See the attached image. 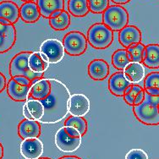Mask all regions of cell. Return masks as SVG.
Instances as JSON below:
<instances>
[{
  "instance_id": "obj_41",
  "label": "cell",
  "mask_w": 159,
  "mask_h": 159,
  "mask_svg": "<svg viewBox=\"0 0 159 159\" xmlns=\"http://www.w3.org/2000/svg\"><path fill=\"white\" fill-rule=\"evenodd\" d=\"M3 147L2 144L0 143V159L3 158Z\"/></svg>"
},
{
  "instance_id": "obj_8",
  "label": "cell",
  "mask_w": 159,
  "mask_h": 159,
  "mask_svg": "<svg viewBox=\"0 0 159 159\" xmlns=\"http://www.w3.org/2000/svg\"><path fill=\"white\" fill-rule=\"evenodd\" d=\"M56 147L63 152H74L79 149L81 145V136H74L70 135L64 126L56 132L55 138Z\"/></svg>"
},
{
  "instance_id": "obj_29",
  "label": "cell",
  "mask_w": 159,
  "mask_h": 159,
  "mask_svg": "<svg viewBox=\"0 0 159 159\" xmlns=\"http://www.w3.org/2000/svg\"><path fill=\"white\" fill-rule=\"evenodd\" d=\"M64 126H70L76 129L81 135H84L87 131V123L83 117L72 116L69 117L64 123Z\"/></svg>"
},
{
  "instance_id": "obj_12",
  "label": "cell",
  "mask_w": 159,
  "mask_h": 159,
  "mask_svg": "<svg viewBox=\"0 0 159 159\" xmlns=\"http://www.w3.org/2000/svg\"><path fill=\"white\" fill-rule=\"evenodd\" d=\"M19 136L22 140L38 138L41 135V125L38 121L25 119L18 125Z\"/></svg>"
},
{
  "instance_id": "obj_26",
  "label": "cell",
  "mask_w": 159,
  "mask_h": 159,
  "mask_svg": "<svg viewBox=\"0 0 159 159\" xmlns=\"http://www.w3.org/2000/svg\"><path fill=\"white\" fill-rule=\"evenodd\" d=\"M144 90L154 97L159 96V72H152L147 75L144 81Z\"/></svg>"
},
{
  "instance_id": "obj_21",
  "label": "cell",
  "mask_w": 159,
  "mask_h": 159,
  "mask_svg": "<svg viewBox=\"0 0 159 159\" xmlns=\"http://www.w3.org/2000/svg\"><path fill=\"white\" fill-rule=\"evenodd\" d=\"M142 63L150 69L159 68V44H149L146 46Z\"/></svg>"
},
{
  "instance_id": "obj_37",
  "label": "cell",
  "mask_w": 159,
  "mask_h": 159,
  "mask_svg": "<svg viewBox=\"0 0 159 159\" xmlns=\"http://www.w3.org/2000/svg\"><path fill=\"white\" fill-rule=\"evenodd\" d=\"M111 1H113V3L116 4H125V3H129L130 0H111Z\"/></svg>"
},
{
  "instance_id": "obj_22",
  "label": "cell",
  "mask_w": 159,
  "mask_h": 159,
  "mask_svg": "<svg viewBox=\"0 0 159 159\" xmlns=\"http://www.w3.org/2000/svg\"><path fill=\"white\" fill-rule=\"evenodd\" d=\"M49 66V62L41 52H31L29 57V67L35 73H44Z\"/></svg>"
},
{
  "instance_id": "obj_4",
  "label": "cell",
  "mask_w": 159,
  "mask_h": 159,
  "mask_svg": "<svg viewBox=\"0 0 159 159\" xmlns=\"http://www.w3.org/2000/svg\"><path fill=\"white\" fill-rule=\"evenodd\" d=\"M87 41L96 49H105L113 41V31L103 23H96L88 30Z\"/></svg>"
},
{
  "instance_id": "obj_16",
  "label": "cell",
  "mask_w": 159,
  "mask_h": 159,
  "mask_svg": "<svg viewBox=\"0 0 159 159\" xmlns=\"http://www.w3.org/2000/svg\"><path fill=\"white\" fill-rule=\"evenodd\" d=\"M41 16L37 3L32 2H25L20 8V17L25 23H35Z\"/></svg>"
},
{
  "instance_id": "obj_39",
  "label": "cell",
  "mask_w": 159,
  "mask_h": 159,
  "mask_svg": "<svg viewBox=\"0 0 159 159\" xmlns=\"http://www.w3.org/2000/svg\"><path fill=\"white\" fill-rule=\"evenodd\" d=\"M58 159H81L78 157H75V156H65V157H62Z\"/></svg>"
},
{
  "instance_id": "obj_17",
  "label": "cell",
  "mask_w": 159,
  "mask_h": 159,
  "mask_svg": "<svg viewBox=\"0 0 159 159\" xmlns=\"http://www.w3.org/2000/svg\"><path fill=\"white\" fill-rule=\"evenodd\" d=\"M0 18L5 19L12 25L16 24L20 18V8L12 1L0 3Z\"/></svg>"
},
{
  "instance_id": "obj_14",
  "label": "cell",
  "mask_w": 159,
  "mask_h": 159,
  "mask_svg": "<svg viewBox=\"0 0 159 159\" xmlns=\"http://www.w3.org/2000/svg\"><path fill=\"white\" fill-rule=\"evenodd\" d=\"M119 41L125 48L141 42V31L135 25H126L119 33Z\"/></svg>"
},
{
  "instance_id": "obj_34",
  "label": "cell",
  "mask_w": 159,
  "mask_h": 159,
  "mask_svg": "<svg viewBox=\"0 0 159 159\" xmlns=\"http://www.w3.org/2000/svg\"><path fill=\"white\" fill-rule=\"evenodd\" d=\"M14 79L16 80V81L20 84H21V85H24V86H32V84L33 82L31 81V80L28 79L27 77L25 76H16V77H13Z\"/></svg>"
},
{
  "instance_id": "obj_11",
  "label": "cell",
  "mask_w": 159,
  "mask_h": 159,
  "mask_svg": "<svg viewBox=\"0 0 159 159\" xmlns=\"http://www.w3.org/2000/svg\"><path fill=\"white\" fill-rule=\"evenodd\" d=\"M131 85L132 83L126 78L124 71L113 74L108 80V89L116 97H124L126 89Z\"/></svg>"
},
{
  "instance_id": "obj_23",
  "label": "cell",
  "mask_w": 159,
  "mask_h": 159,
  "mask_svg": "<svg viewBox=\"0 0 159 159\" xmlns=\"http://www.w3.org/2000/svg\"><path fill=\"white\" fill-rule=\"evenodd\" d=\"M24 106L26 107V109L30 113L31 119L40 122V120L43 119L45 112V108L41 100L34 99L32 98H29Z\"/></svg>"
},
{
  "instance_id": "obj_6",
  "label": "cell",
  "mask_w": 159,
  "mask_h": 159,
  "mask_svg": "<svg viewBox=\"0 0 159 159\" xmlns=\"http://www.w3.org/2000/svg\"><path fill=\"white\" fill-rule=\"evenodd\" d=\"M87 39L80 31H70L64 37L63 44L65 52L70 56H80L87 49Z\"/></svg>"
},
{
  "instance_id": "obj_42",
  "label": "cell",
  "mask_w": 159,
  "mask_h": 159,
  "mask_svg": "<svg viewBox=\"0 0 159 159\" xmlns=\"http://www.w3.org/2000/svg\"><path fill=\"white\" fill-rule=\"evenodd\" d=\"M22 1L25 3V2H32V1H34V0H22Z\"/></svg>"
},
{
  "instance_id": "obj_2",
  "label": "cell",
  "mask_w": 159,
  "mask_h": 159,
  "mask_svg": "<svg viewBox=\"0 0 159 159\" xmlns=\"http://www.w3.org/2000/svg\"><path fill=\"white\" fill-rule=\"evenodd\" d=\"M159 96L154 97L145 92V99L139 105L133 106L135 117L147 125H159Z\"/></svg>"
},
{
  "instance_id": "obj_9",
  "label": "cell",
  "mask_w": 159,
  "mask_h": 159,
  "mask_svg": "<svg viewBox=\"0 0 159 159\" xmlns=\"http://www.w3.org/2000/svg\"><path fill=\"white\" fill-rule=\"evenodd\" d=\"M91 103L89 98L81 93L70 96L69 101V113L72 116L84 117L90 111Z\"/></svg>"
},
{
  "instance_id": "obj_24",
  "label": "cell",
  "mask_w": 159,
  "mask_h": 159,
  "mask_svg": "<svg viewBox=\"0 0 159 159\" xmlns=\"http://www.w3.org/2000/svg\"><path fill=\"white\" fill-rule=\"evenodd\" d=\"M68 10L75 17H84L90 11L88 0H69Z\"/></svg>"
},
{
  "instance_id": "obj_18",
  "label": "cell",
  "mask_w": 159,
  "mask_h": 159,
  "mask_svg": "<svg viewBox=\"0 0 159 159\" xmlns=\"http://www.w3.org/2000/svg\"><path fill=\"white\" fill-rule=\"evenodd\" d=\"M51 92L49 79H39L32 84L30 90V97L37 100H43L48 97Z\"/></svg>"
},
{
  "instance_id": "obj_3",
  "label": "cell",
  "mask_w": 159,
  "mask_h": 159,
  "mask_svg": "<svg viewBox=\"0 0 159 159\" xmlns=\"http://www.w3.org/2000/svg\"><path fill=\"white\" fill-rule=\"evenodd\" d=\"M32 52H21L16 54L9 64V75L11 78L25 76L32 82H36L43 77V73H35L29 67V57Z\"/></svg>"
},
{
  "instance_id": "obj_13",
  "label": "cell",
  "mask_w": 159,
  "mask_h": 159,
  "mask_svg": "<svg viewBox=\"0 0 159 159\" xmlns=\"http://www.w3.org/2000/svg\"><path fill=\"white\" fill-rule=\"evenodd\" d=\"M31 86H24L11 78L7 84V92L9 98L16 102H24L30 96Z\"/></svg>"
},
{
  "instance_id": "obj_15",
  "label": "cell",
  "mask_w": 159,
  "mask_h": 159,
  "mask_svg": "<svg viewBox=\"0 0 159 159\" xmlns=\"http://www.w3.org/2000/svg\"><path fill=\"white\" fill-rule=\"evenodd\" d=\"M109 74V65L102 59H94L88 65V75L94 80H103Z\"/></svg>"
},
{
  "instance_id": "obj_28",
  "label": "cell",
  "mask_w": 159,
  "mask_h": 159,
  "mask_svg": "<svg viewBox=\"0 0 159 159\" xmlns=\"http://www.w3.org/2000/svg\"><path fill=\"white\" fill-rule=\"evenodd\" d=\"M49 24L55 31H64L70 24V16L69 13L63 10L62 13L56 18H49Z\"/></svg>"
},
{
  "instance_id": "obj_5",
  "label": "cell",
  "mask_w": 159,
  "mask_h": 159,
  "mask_svg": "<svg viewBox=\"0 0 159 159\" xmlns=\"http://www.w3.org/2000/svg\"><path fill=\"white\" fill-rule=\"evenodd\" d=\"M102 21L113 31H120L128 25L129 14L120 5L108 6L102 14Z\"/></svg>"
},
{
  "instance_id": "obj_38",
  "label": "cell",
  "mask_w": 159,
  "mask_h": 159,
  "mask_svg": "<svg viewBox=\"0 0 159 159\" xmlns=\"http://www.w3.org/2000/svg\"><path fill=\"white\" fill-rule=\"evenodd\" d=\"M62 11H63V10H57V11H55V12H53L50 18H56V17H58V16L61 14Z\"/></svg>"
},
{
  "instance_id": "obj_43",
  "label": "cell",
  "mask_w": 159,
  "mask_h": 159,
  "mask_svg": "<svg viewBox=\"0 0 159 159\" xmlns=\"http://www.w3.org/2000/svg\"><path fill=\"white\" fill-rule=\"evenodd\" d=\"M38 159H51V158H48V157H40Z\"/></svg>"
},
{
  "instance_id": "obj_19",
  "label": "cell",
  "mask_w": 159,
  "mask_h": 159,
  "mask_svg": "<svg viewBox=\"0 0 159 159\" xmlns=\"http://www.w3.org/2000/svg\"><path fill=\"white\" fill-rule=\"evenodd\" d=\"M41 16L50 18L52 14L57 10H64V0H37Z\"/></svg>"
},
{
  "instance_id": "obj_27",
  "label": "cell",
  "mask_w": 159,
  "mask_h": 159,
  "mask_svg": "<svg viewBox=\"0 0 159 159\" xmlns=\"http://www.w3.org/2000/svg\"><path fill=\"white\" fill-rule=\"evenodd\" d=\"M130 62V57L125 49H119L112 56L113 65L119 70H124Z\"/></svg>"
},
{
  "instance_id": "obj_20",
  "label": "cell",
  "mask_w": 159,
  "mask_h": 159,
  "mask_svg": "<svg viewBox=\"0 0 159 159\" xmlns=\"http://www.w3.org/2000/svg\"><path fill=\"white\" fill-rule=\"evenodd\" d=\"M123 71L132 84L141 82L145 77V68L141 63L130 62Z\"/></svg>"
},
{
  "instance_id": "obj_31",
  "label": "cell",
  "mask_w": 159,
  "mask_h": 159,
  "mask_svg": "<svg viewBox=\"0 0 159 159\" xmlns=\"http://www.w3.org/2000/svg\"><path fill=\"white\" fill-rule=\"evenodd\" d=\"M90 11L95 14L103 13L108 8L109 0H88Z\"/></svg>"
},
{
  "instance_id": "obj_7",
  "label": "cell",
  "mask_w": 159,
  "mask_h": 159,
  "mask_svg": "<svg viewBox=\"0 0 159 159\" xmlns=\"http://www.w3.org/2000/svg\"><path fill=\"white\" fill-rule=\"evenodd\" d=\"M40 52L45 56L49 64H58L64 57V44L55 38L45 40L40 47Z\"/></svg>"
},
{
  "instance_id": "obj_35",
  "label": "cell",
  "mask_w": 159,
  "mask_h": 159,
  "mask_svg": "<svg viewBox=\"0 0 159 159\" xmlns=\"http://www.w3.org/2000/svg\"><path fill=\"white\" fill-rule=\"evenodd\" d=\"M145 92H146L145 90H142L141 92H139L136 95L135 98V101H134V106L139 105V104H141L144 101V99H145Z\"/></svg>"
},
{
  "instance_id": "obj_32",
  "label": "cell",
  "mask_w": 159,
  "mask_h": 159,
  "mask_svg": "<svg viewBox=\"0 0 159 159\" xmlns=\"http://www.w3.org/2000/svg\"><path fill=\"white\" fill-rule=\"evenodd\" d=\"M144 88L142 86H139V85H132L131 90L129 91V92L126 93L124 96V99L127 104H129V106H134V101H135V98L136 97L138 93L141 92Z\"/></svg>"
},
{
  "instance_id": "obj_40",
  "label": "cell",
  "mask_w": 159,
  "mask_h": 159,
  "mask_svg": "<svg viewBox=\"0 0 159 159\" xmlns=\"http://www.w3.org/2000/svg\"><path fill=\"white\" fill-rule=\"evenodd\" d=\"M0 23L3 25H12L9 20H7L5 19H3V18H0Z\"/></svg>"
},
{
  "instance_id": "obj_44",
  "label": "cell",
  "mask_w": 159,
  "mask_h": 159,
  "mask_svg": "<svg viewBox=\"0 0 159 159\" xmlns=\"http://www.w3.org/2000/svg\"><path fill=\"white\" fill-rule=\"evenodd\" d=\"M158 110H159V105H158Z\"/></svg>"
},
{
  "instance_id": "obj_30",
  "label": "cell",
  "mask_w": 159,
  "mask_h": 159,
  "mask_svg": "<svg viewBox=\"0 0 159 159\" xmlns=\"http://www.w3.org/2000/svg\"><path fill=\"white\" fill-rule=\"evenodd\" d=\"M146 46L141 43L132 44L131 46L127 48V52L130 57L131 62L136 63H142L144 58V52H145Z\"/></svg>"
},
{
  "instance_id": "obj_36",
  "label": "cell",
  "mask_w": 159,
  "mask_h": 159,
  "mask_svg": "<svg viewBox=\"0 0 159 159\" xmlns=\"http://www.w3.org/2000/svg\"><path fill=\"white\" fill-rule=\"evenodd\" d=\"M5 87H7L6 77L3 75V74L0 72V93L3 92Z\"/></svg>"
},
{
  "instance_id": "obj_1",
  "label": "cell",
  "mask_w": 159,
  "mask_h": 159,
  "mask_svg": "<svg viewBox=\"0 0 159 159\" xmlns=\"http://www.w3.org/2000/svg\"><path fill=\"white\" fill-rule=\"evenodd\" d=\"M51 92L43 102L45 112L40 122L43 124H56L64 119L69 113V101L70 92L67 86L57 79H49Z\"/></svg>"
},
{
  "instance_id": "obj_25",
  "label": "cell",
  "mask_w": 159,
  "mask_h": 159,
  "mask_svg": "<svg viewBox=\"0 0 159 159\" xmlns=\"http://www.w3.org/2000/svg\"><path fill=\"white\" fill-rule=\"evenodd\" d=\"M16 42V30L14 25L3 35H0V53L8 52L12 48Z\"/></svg>"
},
{
  "instance_id": "obj_33",
  "label": "cell",
  "mask_w": 159,
  "mask_h": 159,
  "mask_svg": "<svg viewBox=\"0 0 159 159\" xmlns=\"http://www.w3.org/2000/svg\"><path fill=\"white\" fill-rule=\"evenodd\" d=\"M125 159H148V155L142 149H131L125 155Z\"/></svg>"
},
{
  "instance_id": "obj_10",
  "label": "cell",
  "mask_w": 159,
  "mask_h": 159,
  "mask_svg": "<svg viewBox=\"0 0 159 159\" xmlns=\"http://www.w3.org/2000/svg\"><path fill=\"white\" fill-rule=\"evenodd\" d=\"M21 156L25 159H38L43 153V144L38 138L23 140L20 147Z\"/></svg>"
}]
</instances>
